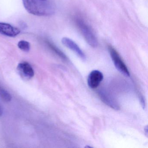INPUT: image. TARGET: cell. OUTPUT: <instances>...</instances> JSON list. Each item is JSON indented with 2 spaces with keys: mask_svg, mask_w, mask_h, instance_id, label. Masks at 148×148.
I'll list each match as a JSON object with an SVG mask.
<instances>
[{
  "mask_svg": "<svg viewBox=\"0 0 148 148\" xmlns=\"http://www.w3.org/2000/svg\"><path fill=\"white\" fill-rule=\"evenodd\" d=\"M62 44L67 47V48L70 49V50L72 51L73 52L76 53V55L79 57V58L81 59L82 60L85 61L86 60V56L82 50L80 49L79 46L73 41L71 39L69 38L64 37L62 39Z\"/></svg>",
  "mask_w": 148,
  "mask_h": 148,
  "instance_id": "5",
  "label": "cell"
},
{
  "mask_svg": "<svg viewBox=\"0 0 148 148\" xmlns=\"http://www.w3.org/2000/svg\"><path fill=\"white\" fill-rule=\"evenodd\" d=\"M139 100H140V103H141V105L142 106V107H143V108H144L145 106V101L143 97H142L141 95H140V96Z\"/></svg>",
  "mask_w": 148,
  "mask_h": 148,
  "instance_id": "12",
  "label": "cell"
},
{
  "mask_svg": "<svg viewBox=\"0 0 148 148\" xmlns=\"http://www.w3.org/2000/svg\"><path fill=\"white\" fill-rule=\"evenodd\" d=\"M103 79V75L100 71L94 70L90 73L87 78L88 86L91 89L97 88Z\"/></svg>",
  "mask_w": 148,
  "mask_h": 148,
  "instance_id": "6",
  "label": "cell"
},
{
  "mask_svg": "<svg viewBox=\"0 0 148 148\" xmlns=\"http://www.w3.org/2000/svg\"><path fill=\"white\" fill-rule=\"evenodd\" d=\"M98 95L102 102L112 109L116 110H118L120 109L119 104L116 99L107 91L104 89L99 90Z\"/></svg>",
  "mask_w": 148,
  "mask_h": 148,
  "instance_id": "4",
  "label": "cell"
},
{
  "mask_svg": "<svg viewBox=\"0 0 148 148\" xmlns=\"http://www.w3.org/2000/svg\"><path fill=\"white\" fill-rule=\"evenodd\" d=\"M46 43L47 44L49 48L57 54L58 57H59L60 58L62 59L63 60L67 61L68 60V58L66 57L65 54L64 53V52L62 51L59 48H58L56 46H55L54 44H53L50 41L47 40Z\"/></svg>",
  "mask_w": 148,
  "mask_h": 148,
  "instance_id": "9",
  "label": "cell"
},
{
  "mask_svg": "<svg viewBox=\"0 0 148 148\" xmlns=\"http://www.w3.org/2000/svg\"><path fill=\"white\" fill-rule=\"evenodd\" d=\"M75 21L86 41L92 47H97L98 45V41L90 27L80 17H76Z\"/></svg>",
  "mask_w": 148,
  "mask_h": 148,
  "instance_id": "2",
  "label": "cell"
},
{
  "mask_svg": "<svg viewBox=\"0 0 148 148\" xmlns=\"http://www.w3.org/2000/svg\"><path fill=\"white\" fill-rule=\"evenodd\" d=\"M0 97L5 102H10L12 100V97L11 94L5 90L0 87Z\"/></svg>",
  "mask_w": 148,
  "mask_h": 148,
  "instance_id": "11",
  "label": "cell"
},
{
  "mask_svg": "<svg viewBox=\"0 0 148 148\" xmlns=\"http://www.w3.org/2000/svg\"><path fill=\"white\" fill-rule=\"evenodd\" d=\"M18 46L20 50L25 52H28L31 49L30 43L26 40H22L19 41Z\"/></svg>",
  "mask_w": 148,
  "mask_h": 148,
  "instance_id": "10",
  "label": "cell"
},
{
  "mask_svg": "<svg viewBox=\"0 0 148 148\" xmlns=\"http://www.w3.org/2000/svg\"><path fill=\"white\" fill-rule=\"evenodd\" d=\"M43 1H47V0H43Z\"/></svg>",
  "mask_w": 148,
  "mask_h": 148,
  "instance_id": "15",
  "label": "cell"
},
{
  "mask_svg": "<svg viewBox=\"0 0 148 148\" xmlns=\"http://www.w3.org/2000/svg\"><path fill=\"white\" fill-rule=\"evenodd\" d=\"M17 69L21 76L24 78L30 79L34 76L33 69L31 65L26 62L19 64Z\"/></svg>",
  "mask_w": 148,
  "mask_h": 148,
  "instance_id": "8",
  "label": "cell"
},
{
  "mask_svg": "<svg viewBox=\"0 0 148 148\" xmlns=\"http://www.w3.org/2000/svg\"><path fill=\"white\" fill-rule=\"evenodd\" d=\"M108 50L112 62L118 71L125 77H130V71L117 51L111 46H109Z\"/></svg>",
  "mask_w": 148,
  "mask_h": 148,
  "instance_id": "3",
  "label": "cell"
},
{
  "mask_svg": "<svg viewBox=\"0 0 148 148\" xmlns=\"http://www.w3.org/2000/svg\"><path fill=\"white\" fill-rule=\"evenodd\" d=\"M20 33L19 29L7 23L0 22V34L7 37H14Z\"/></svg>",
  "mask_w": 148,
  "mask_h": 148,
  "instance_id": "7",
  "label": "cell"
},
{
  "mask_svg": "<svg viewBox=\"0 0 148 148\" xmlns=\"http://www.w3.org/2000/svg\"><path fill=\"white\" fill-rule=\"evenodd\" d=\"M3 109H2L1 106H0V116H2V114H3Z\"/></svg>",
  "mask_w": 148,
  "mask_h": 148,
  "instance_id": "13",
  "label": "cell"
},
{
  "mask_svg": "<svg viewBox=\"0 0 148 148\" xmlns=\"http://www.w3.org/2000/svg\"><path fill=\"white\" fill-rule=\"evenodd\" d=\"M144 130L146 135H148V126H147V125H146V126L145 127Z\"/></svg>",
  "mask_w": 148,
  "mask_h": 148,
  "instance_id": "14",
  "label": "cell"
},
{
  "mask_svg": "<svg viewBox=\"0 0 148 148\" xmlns=\"http://www.w3.org/2000/svg\"><path fill=\"white\" fill-rule=\"evenodd\" d=\"M22 2L26 10L31 14L47 16L54 13V8L47 0H22Z\"/></svg>",
  "mask_w": 148,
  "mask_h": 148,
  "instance_id": "1",
  "label": "cell"
}]
</instances>
